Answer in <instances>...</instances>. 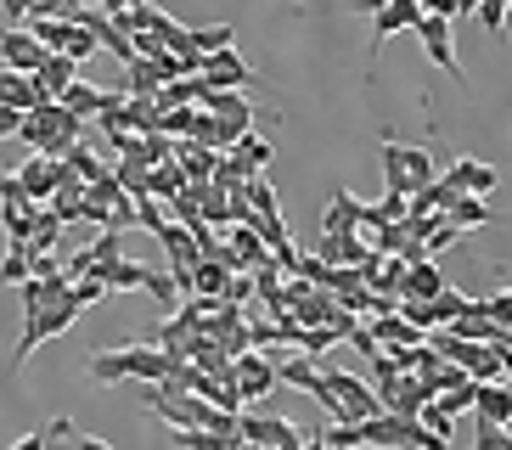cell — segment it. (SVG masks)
Returning a JSON list of instances; mask_svg holds the SVG:
<instances>
[{"label": "cell", "instance_id": "1", "mask_svg": "<svg viewBox=\"0 0 512 450\" xmlns=\"http://www.w3.org/2000/svg\"><path fill=\"white\" fill-rule=\"evenodd\" d=\"M23 141H29L34 152H46V158H68V152H74L79 141H91V135H85V119H79V113H68L62 102H40L29 113Z\"/></svg>", "mask_w": 512, "mask_h": 450}, {"label": "cell", "instance_id": "2", "mask_svg": "<svg viewBox=\"0 0 512 450\" xmlns=\"http://www.w3.org/2000/svg\"><path fill=\"white\" fill-rule=\"evenodd\" d=\"M46 57H51V45L34 29H6V40H0V68H12V74H40Z\"/></svg>", "mask_w": 512, "mask_h": 450}, {"label": "cell", "instance_id": "3", "mask_svg": "<svg viewBox=\"0 0 512 450\" xmlns=\"http://www.w3.org/2000/svg\"><path fill=\"white\" fill-rule=\"evenodd\" d=\"M451 34H456V29H451V17H422V23H417V40H422V51H428V62H434L439 74H451L456 85H462V79H467V68L456 62Z\"/></svg>", "mask_w": 512, "mask_h": 450}, {"label": "cell", "instance_id": "4", "mask_svg": "<svg viewBox=\"0 0 512 450\" xmlns=\"http://www.w3.org/2000/svg\"><path fill=\"white\" fill-rule=\"evenodd\" d=\"M276 383H282V355H265V349L237 355V389L248 394V400H265Z\"/></svg>", "mask_w": 512, "mask_h": 450}, {"label": "cell", "instance_id": "5", "mask_svg": "<svg viewBox=\"0 0 512 450\" xmlns=\"http://www.w3.org/2000/svg\"><path fill=\"white\" fill-rule=\"evenodd\" d=\"M242 439H248V445H265V450H293V445H304L299 428H293L287 417H271V411H248V417H242Z\"/></svg>", "mask_w": 512, "mask_h": 450}, {"label": "cell", "instance_id": "6", "mask_svg": "<svg viewBox=\"0 0 512 450\" xmlns=\"http://www.w3.org/2000/svg\"><path fill=\"white\" fill-rule=\"evenodd\" d=\"M271 242L259 237L254 225H231V237H226V265L231 270H259V265H271Z\"/></svg>", "mask_w": 512, "mask_h": 450}, {"label": "cell", "instance_id": "7", "mask_svg": "<svg viewBox=\"0 0 512 450\" xmlns=\"http://www.w3.org/2000/svg\"><path fill=\"white\" fill-rule=\"evenodd\" d=\"M422 0H394V6H383V12L372 17V51H383V40H394L400 29H411L417 34V23H422Z\"/></svg>", "mask_w": 512, "mask_h": 450}, {"label": "cell", "instance_id": "8", "mask_svg": "<svg viewBox=\"0 0 512 450\" xmlns=\"http://www.w3.org/2000/svg\"><path fill=\"white\" fill-rule=\"evenodd\" d=\"M445 180H451L462 197H490V192L501 186V169L479 164V158H456V164L445 169Z\"/></svg>", "mask_w": 512, "mask_h": 450}, {"label": "cell", "instance_id": "9", "mask_svg": "<svg viewBox=\"0 0 512 450\" xmlns=\"http://www.w3.org/2000/svg\"><path fill=\"white\" fill-rule=\"evenodd\" d=\"M361 220H366V203L349 192V186H338L327 214H321V231H327V237H349V231H361Z\"/></svg>", "mask_w": 512, "mask_h": 450}, {"label": "cell", "instance_id": "10", "mask_svg": "<svg viewBox=\"0 0 512 450\" xmlns=\"http://www.w3.org/2000/svg\"><path fill=\"white\" fill-rule=\"evenodd\" d=\"M203 79H209L214 90H242V85H254V74H248V62L237 57V51H214L209 62H203Z\"/></svg>", "mask_w": 512, "mask_h": 450}, {"label": "cell", "instance_id": "11", "mask_svg": "<svg viewBox=\"0 0 512 450\" xmlns=\"http://www.w3.org/2000/svg\"><path fill=\"white\" fill-rule=\"evenodd\" d=\"M34 79H40V96H46V102H62V96L79 85V62H74V57H62V51H51L46 68H40Z\"/></svg>", "mask_w": 512, "mask_h": 450}, {"label": "cell", "instance_id": "12", "mask_svg": "<svg viewBox=\"0 0 512 450\" xmlns=\"http://www.w3.org/2000/svg\"><path fill=\"white\" fill-rule=\"evenodd\" d=\"M473 417H479V422H501V428H507V422H512V383H507V377L479 383V394H473Z\"/></svg>", "mask_w": 512, "mask_h": 450}, {"label": "cell", "instance_id": "13", "mask_svg": "<svg viewBox=\"0 0 512 450\" xmlns=\"http://www.w3.org/2000/svg\"><path fill=\"white\" fill-rule=\"evenodd\" d=\"M40 102H46V96H40V79H34V74H12V68H0V107L34 113Z\"/></svg>", "mask_w": 512, "mask_h": 450}, {"label": "cell", "instance_id": "14", "mask_svg": "<svg viewBox=\"0 0 512 450\" xmlns=\"http://www.w3.org/2000/svg\"><path fill=\"white\" fill-rule=\"evenodd\" d=\"M282 383H293V389H304V394H321L327 389V372H321L316 355L293 349V355H282Z\"/></svg>", "mask_w": 512, "mask_h": 450}, {"label": "cell", "instance_id": "15", "mask_svg": "<svg viewBox=\"0 0 512 450\" xmlns=\"http://www.w3.org/2000/svg\"><path fill=\"white\" fill-rule=\"evenodd\" d=\"M203 107H209L214 119H226L231 130H237V141L248 135V113H254V107H248V96H242V90H209V96H203Z\"/></svg>", "mask_w": 512, "mask_h": 450}, {"label": "cell", "instance_id": "16", "mask_svg": "<svg viewBox=\"0 0 512 450\" xmlns=\"http://www.w3.org/2000/svg\"><path fill=\"white\" fill-rule=\"evenodd\" d=\"M456 338H473V344H501V327H496V315H490V304L473 299V310L456 315Z\"/></svg>", "mask_w": 512, "mask_h": 450}, {"label": "cell", "instance_id": "17", "mask_svg": "<svg viewBox=\"0 0 512 450\" xmlns=\"http://www.w3.org/2000/svg\"><path fill=\"white\" fill-rule=\"evenodd\" d=\"M439 293H451V282H445V270H439L434 259H422V265L406 270V299L428 304V299H439Z\"/></svg>", "mask_w": 512, "mask_h": 450}, {"label": "cell", "instance_id": "18", "mask_svg": "<svg viewBox=\"0 0 512 450\" xmlns=\"http://www.w3.org/2000/svg\"><path fill=\"white\" fill-rule=\"evenodd\" d=\"M237 270L226 265V259H203V265L192 270V299H226V287Z\"/></svg>", "mask_w": 512, "mask_h": 450}, {"label": "cell", "instance_id": "19", "mask_svg": "<svg viewBox=\"0 0 512 450\" xmlns=\"http://www.w3.org/2000/svg\"><path fill=\"white\" fill-rule=\"evenodd\" d=\"M164 85L169 79H164V68H158L152 57H136L130 68H124V90H130V96H158Z\"/></svg>", "mask_w": 512, "mask_h": 450}, {"label": "cell", "instance_id": "20", "mask_svg": "<svg viewBox=\"0 0 512 450\" xmlns=\"http://www.w3.org/2000/svg\"><path fill=\"white\" fill-rule=\"evenodd\" d=\"M130 377V349H102V355H91V383H124Z\"/></svg>", "mask_w": 512, "mask_h": 450}, {"label": "cell", "instance_id": "21", "mask_svg": "<svg viewBox=\"0 0 512 450\" xmlns=\"http://www.w3.org/2000/svg\"><path fill=\"white\" fill-rule=\"evenodd\" d=\"M96 276H107V287H113V293H136V287H147V265H136V259H119V265H102Z\"/></svg>", "mask_w": 512, "mask_h": 450}, {"label": "cell", "instance_id": "22", "mask_svg": "<svg viewBox=\"0 0 512 450\" xmlns=\"http://www.w3.org/2000/svg\"><path fill=\"white\" fill-rule=\"evenodd\" d=\"M175 434V450H237V439L214 434V428H169Z\"/></svg>", "mask_w": 512, "mask_h": 450}, {"label": "cell", "instance_id": "23", "mask_svg": "<svg viewBox=\"0 0 512 450\" xmlns=\"http://www.w3.org/2000/svg\"><path fill=\"white\" fill-rule=\"evenodd\" d=\"M383 180H389V192H411L406 147H400V141H383Z\"/></svg>", "mask_w": 512, "mask_h": 450}, {"label": "cell", "instance_id": "24", "mask_svg": "<svg viewBox=\"0 0 512 450\" xmlns=\"http://www.w3.org/2000/svg\"><path fill=\"white\" fill-rule=\"evenodd\" d=\"M406 175H411V197L417 192H428L434 186V158H428V147H406Z\"/></svg>", "mask_w": 512, "mask_h": 450}, {"label": "cell", "instance_id": "25", "mask_svg": "<svg viewBox=\"0 0 512 450\" xmlns=\"http://www.w3.org/2000/svg\"><path fill=\"white\" fill-rule=\"evenodd\" d=\"M451 220L462 225V231H479V225H490V203H484V197H456Z\"/></svg>", "mask_w": 512, "mask_h": 450}, {"label": "cell", "instance_id": "26", "mask_svg": "<svg viewBox=\"0 0 512 450\" xmlns=\"http://www.w3.org/2000/svg\"><path fill=\"white\" fill-rule=\"evenodd\" d=\"M321 439H327V450H366V428H361V422H332Z\"/></svg>", "mask_w": 512, "mask_h": 450}, {"label": "cell", "instance_id": "27", "mask_svg": "<svg viewBox=\"0 0 512 450\" xmlns=\"http://www.w3.org/2000/svg\"><path fill=\"white\" fill-rule=\"evenodd\" d=\"M68 164H74V175H79V180H102V175H113V164H102V158H96V152L85 147V141H79V147L68 152Z\"/></svg>", "mask_w": 512, "mask_h": 450}, {"label": "cell", "instance_id": "28", "mask_svg": "<svg viewBox=\"0 0 512 450\" xmlns=\"http://www.w3.org/2000/svg\"><path fill=\"white\" fill-rule=\"evenodd\" d=\"M237 152H242V158H248V164L259 169V175H265V164L276 158V141H265V135H254V130H248V135L237 141Z\"/></svg>", "mask_w": 512, "mask_h": 450}, {"label": "cell", "instance_id": "29", "mask_svg": "<svg viewBox=\"0 0 512 450\" xmlns=\"http://www.w3.org/2000/svg\"><path fill=\"white\" fill-rule=\"evenodd\" d=\"M231 45V23H209V29H192V51L214 57V51H226Z\"/></svg>", "mask_w": 512, "mask_h": 450}, {"label": "cell", "instance_id": "30", "mask_svg": "<svg viewBox=\"0 0 512 450\" xmlns=\"http://www.w3.org/2000/svg\"><path fill=\"white\" fill-rule=\"evenodd\" d=\"M507 6H512V0H484V6H479V23H484L490 40H507Z\"/></svg>", "mask_w": 512, "mask_h": 450}, {"label": "cell", "instance_id": "31", "mask_svg": "<svg viewBox=\"0 0 512 450\" xmlns=\"http://www.w3.org/2000/svg\"><path fill=\"white\" fill-rule=\"evenodd\" d=\"M85 254H91V265L96 270H102V265H119V231H96V242H91V248H85Z\"/></svg>", "mask_w": 512, "mask_h": 450}, {"label": "cell", "instance_id": "32", "mask_svg": "<svg viewBox=\"0 0 512 450\" xmlns=\"http://www.w3.org/2000/svg\"><path fill=\"white\" fill-rule=\"evenodd\" d=\"M422 428H434V434L439 439H451V422H456V411H445V405H439V400H428V405H422Z\"/></svg>", "mask_w": 512, "mask_h": 450}, {"label": "cell", "instance_id": "33", "mask_svg": "<svg viewBox=\"0 0 512 450\" xmlns=\"http://www.w3.org/2000/svg\"><path fill=\"white\" fill-rule=\"evenodd\" d=\"M473 450H512V434L501 422H479V434H473Z\"/></svg>", "mask_w": 512, "mask_h": 450}, {"label": "cell", "instance_id": "34", "mask_svg": "<svg viewBox=\"0 0 512 450\" xmlns=\"http://www.w3.org/2000/svg\"><path fill=\"white\" fill-rule=\"evenodd\" d=\"M107 293H113V287H107V276H79V282H74V299L85 304V310H91V304H102Z\"/></svg>", "mask_w": 512, "mask_h": 450}, {"label": "cell", "instance_id": "35", "mask_svg": "<svg viewBox=\"0 0 512 450\" xmlns=\"http://www.w3.org/2000/svg\"><path fill=\"white\" fill-rule=\"evenodd\" d=\"M248 203H254V214H282V209H276V192H271V180H265V175L248 180Z\"/></svg>", "mask_w": 512, "mask_h": 450}, {"label": "cell", "instance_id": "36", "mask_svg": "<svg viewBox=\"0 0 512 450\" xmlns=\"http://www.w3.org/2000/svg\"><path fill=\"white\" fill-rule=\"evenodd\" d=\"M0 12H6V29H29L34 23V0H0Z\"/></svg>", "mask_w": 512, "mask_h": 450}, {"label": "cell", "instance_id": "37", "mask_svg": "<svg viewBox=\"0 0 512 450\" xmlns=\"http://www.w3.org/2000/svg\"><path fill=\"white\" fill-rule=\"evenodd\" d=\"M164 225H169L164 203H158V197H141V231H152V237H158V231H164Z\"/></svg>", "mask_w": 512, "mask_h": 450}, {"label": "cell", "instance_id": "38", "mask_svg": "<svg viewBox=\"0 0 512 450\" xmlns=\"http://www.w3.org/2000/svg\"><path fill=\"white\" fill-rule=\"evenodd\" d=\"M484 304H490V315H496V327H501V332H512V287H501V293H490Z\"/></svg>", "mask_w": 512, "mask_h": 450}, {"label": "cell", "instance_id": "39", "mask_svg": "<svg viewBox=\"0 0 512 450\" xmlns=\"http://www.w3.org/2000/svg\"><path fill=\"white\" fill-rule=\"evenodd\" d=\"M147 293H152V299H164V304H175V293H181V282H175V276H158V270L147 265Z\"/></svg>", "mask_w": 512, "mask_h": 450}, {"label": "cell", "instance_id": "40", "mask_svg": "<svg viewBox=\"0 0 512 450\" xmlns=\"http://www.w3.org/2000/svg\"><path fill=\"white\" fill-rule=\"evenodd\" d=\"M248 293H259V282H254V270H237L231 276V287H226V304H242Z\"/></svg>", "mask_w": 512, "mask_h": 450}, {"label": "cell", "instance_id": "41", "mask_svg": "<svg viewBox=\"0 0 512 450\" xmlns=\"http://www.w3.org/2000/svg\"><path fill=\"white\" fill-rule=\"evenodd\" d=\"M422 12H428V17H451V23H456L462 6H456V0H422Z\"/></svg>", "mask_w": 512, "mask_h": 450}, {"label": "cell", "instance_id": "42", "mask_svg": "<svg viewBox=\"0 0 512 450\" xmlns=\"http://www.w3.org/2000/svg\"><path fill=\"white\" fill-rule=\"evenodd\" d=\"M130 6H136V0H96V12H107V17H124Z\"/></svg>", "mask_w": 512, "mask_h": 450}, {"label": "cell", "instance_id": "43", "mask_svg": "<svg viewBox=\"0 0 512 450\" xmlns=\"http://www.w3.org/2000/svg\"><path fill=\"white\" fill-rule=\"evenodd\" d=\"M46 439H74V422H68V417H57V422L46 428Z\"/></svg>", "mask_w": 512, "mask_h": 450}, {"label": "cell", "instance_id": "44", "mask_svg": "<svg viewBox=\"0 0 512 450\" xmlns=\"http://www.w3.org/2000/svg\"><path fill=\"white\" fill-rule=\"evenodd\" d=\"M46 445H51V439H46V434H23V439H17V445H12V450H46Z\"/></svg>", "mask_w": 512, "mask_h": 450}, {"label": "cell", "instance_id": "45", "mask_svg": "<svg viewBox=\"0 0 512 450\" xmlns=\"http://www.w3.org/2000/svg\"><path fill=\"white\" fill-rule=\"evenodd\" d=\"M79 450H113V445H107V439H96V434H85V439H79Z\"/></svg>", "mask_w": 512, "mask_h": 450}, {"label": "cell", "instance_id": "46", "mask_svg": "<svg viewBox=\"0 0 512 450\" xmlns=\"http://www.w3.org/2000/svg\"><path fill=\"white\" fill-rule=\"evenodd\" d=\"M237 450H265V445H248V439H242V445H237Z\"/></svg>", "mask_w": 512, "mask_h": 450}, {"label": "cell", "instance_id": "47", "mask_svg": "<svg viewBox=\"0 0 512 450\" xmlns=\"http://www.w3.org/2000/svg\"><path fill=\"white\" fill-rule=\"evenodd\" d=\"M293 450H304V445H293Z\"/></svg>", "mask_w": 512, "mask_h": 450}]
</instances>
